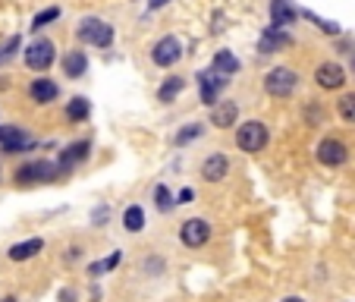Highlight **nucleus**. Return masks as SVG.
<instances>
[{
    "label": "nucleus",
    "mask_w": 355,
    "mask_h": 302,
    "mask_svg": "<svg viewBox=\"0 0 355 302\" xmlns=\"http://www.w3.org/2000/svg\"><path fill=\"white\" fill-rule=\"evenodd\" d=\"M88 110H92V108H88L85 98H73V101H69V108H67V117H69V120H85Z\"/></svg>",
    "instance_id": "5701e85b"
},
{
    "label": "nucleus",
    "mask_w": 355,
    "mask_h": 302,
    "mask_svg": "<svg viewBox=\"0 0 355 302\" xmlns=\"http://www.w3.org/2000/svg\"><path fill=\"white\" fill-rule=\"evenodd\" d=\"M214 69L217 73H223V76H233L236 69H239V60H236L230 51H217V57H214Z\"/></svg>",
    "instance_id": "412c9836"
},
{
    "label": "nucleus",
    "mask_w": 355,
    "mask_h": 302,
    "mask_svg": "<svg viewBox=\"0 0 355 302\" xmlns=\"http://www.w3.org/2000/svg\"><path fill=\"white\" fill-rule=\"evenodd\" d=\"M283 302H305V299H295V296H289V299H283Z\"/></svg>",
    "instance_id": "2f4dec72"
},
{
    "label": "nucleus",
    "mask_w": 355,
    "mask_h": 302,
    "mask_svg": "<svg viewBox=\"0 0 355 302\" xmlns=\"http://www.w3.org/2000/svg\"><path fill=\"white\" fill-rule=\"evenodd\" d=\"M352 69H355V57H352Z\"/></svg>",
    "instance_id": "72a5a7b5"
},
{
    "label": "nucleus",
    "mask_w": 355,
    "mask_h": 302,
    "mask_svg": "<svg viewBox=\"0 0 355 302\" xmlns=\"http://www.w3.org/2000/svg\"><path fill=\"white\" fill-rule=\"evenodd\" d=\"M63 69H67V76H82L88 69V60L82 51H69L67 60H63Z\"/></svg>",
    "instance_id": "aec40b11"
},
{
    "label": "nucleus",
    "mask_w": 355,
    "mask_h": 302,
    "mask_svg": "<svg viewBox=\"0 0 355 302\" xmlns=\"http://www.w3.org/2000/svg\"><path fill=\"white\" fill-rule=\"evenodd\" d=\"M346 158H349V151L340 139H324L318 145V161L327 164V167H340V164H346Z\"/></svg>",
    "instance_id": "6e6552de"
},
{
    "label": "nucleus",
    "mask_w": 355,
    "mask_h": 302,
    "mask_svg": "<svg viewBox=\"0 0 355 302\" xmlns=\"http://www.w3.org/2000/svg\"><path fill=\"white\" fill-rule=\"evenodd\" d=\"M44 249V242L41 240H26V242H16L13 249H10V258L13 262H26V258H32L35 252H41Z\"/></svg>",
    "instance_id": "a211bd4d"
},
{
    "label": "nucleus",
    "mask_w": 355,
    "mask_h": 302,
    "mask_svg": "<svg viewBox=\"0 0 355 302\" xmlns=\"http://www.w3.org/2000/svg\"><path fill=\"white\" fill-rule=\"evenodd\" d=\"M164 3H170V0H148V7H151V10H157V7H164Z\"/></svg>",
    "instance_id": "c756f323"
},
{
    "label": "nucleus",
    "mask_w": 355,
    "mask_h": 302,
    "mask_svg": "<svg viewBox=\"0 0 355 302\" xmlns=\"http://www.w3.org/2000/svg\"><path fill=\"white\" fill-rule=\"evenodd\" d=\"M295 82H299V76H295L289 67H277L264 76V88H268V94H274V98H286V94H293Z\"/></svg>",
    "instance_id": "20e7f679"
},
{
    "label": "nucleus",
    "mask_w": 355,
    "mask_h": 302,
    "mask_svg": "<svg viewBox=\"0 0 355 302\" xmlns=\"http://www.w3.org/2000/svg\"><path fill=\"white\" fill-rule=\"evenodd\" d=\"M289 41H293V38H289V35L283 32V28H277V26H274V28H268V32L261 35V54H274V51L286 47Z\"/></svg>",
    "instance_id": "dca6fc26"
},
{
    "label": "nucleus",
    "mask_w": 355,
    "mask_h": 302,
    "mask_svg": "<svg viewBox=\"0 0 355 302\" xmlns=\"http://www.w3.org/2000/svg\"><path fill=\"white\" fill-rule=\"evenodd\" d=\"M180 236H182V242H186V246L198 249V246H205V242L211 240V224H208V221H201V217H192V221L182 224Z\"/></svg>",
    "instance_id": "0eeeda50"
},
{
    "label": "nucleus",
    "mask_w": 355,
    "mask_h": 302,
    "mask_svg": "<svg viewBox=\"0 0 355 302\" xmlns=\"http://www.w3.org/2000/svg\"><path fill=\"white\" fill-rule=\"evenodd\" d=\"M182 85H186V82H182L180 76H170V79L161 85V92H157V98H161V101H173L176 94L182 92Z\"/></svg>",
    "instance_id": "4be33fe9"
},
{
    "label": "nucleus",
    "mask_w": 355,
    "mask_h": 302,
    "mask_svg": "<svg viewBox=\"0 0 355 302\" xmlns=\"http://www.w3.org/2000/svg\"><path fill=\"white\" fill-rule=\"evenodd\" d=\"M79 38L94 47H110L114 44V28L104 19H98V16H88V19L79 22Z\"/></svg>",
    "instance_id": "f257e3e1"
},
{
    "label": "nucleus",
    "mask_w": 355,
    "mask_h": 302,
    "mask_svg": "<svg viewBox=\"0 0 355 302\" xmlns=\"http://www.w3.org/2000/svg\"><path fill=\"white\" fill-rule=\"evenodd\" d=\"M227 170H230V161L223 155H211L208 161L201 164V176L208 183H220L223 176H227Z\"/></svg>",
    "instance_id": "ddd939ff"
},
{
    "label": "nucleus",
    "mask_w": 355,
    "mask_h": 302,
    "mask_svg": "<svg viewBox=\"0 0 355 302\" xmlns=\"http://www.w3.org/2000/svg\"><path fill=\"white\" fill-rule=\"evenodd\" d=\"M57 16H60V10H57V7H51V10H41V13L32 19V28H44L47 22H54Z\"/></svg>",
    "instance_id": "393cba45"
},
{
    "label": "nucleus",
    "mask_w": 355,
    "mask_h": 302,
    "mask_svg": "<svg viewBox=\"0 0 355 302\" xmlns=\"http://www.w3.org/2000/svg\"><path fill=\"white\" fill-rule=\"evenodd\" d=\"M180 57H182V44H180V38H173V35L161 38L155 47H151V60H155L157 67H173Z\"/></svg>",
    "instance_id": "423d86ee"
},
{
    "label": "nucleus",
    "mask_w": 355,
    "mask_h": 302,
    "mask_svg": "<svg viewBox=\"0 0 355 302\" xmlns=\"http://www.w3.org/2000/svg\"><path fill=\"white\" fill-rule=\"evenodd\" d=\"M227 79H230V76L217 73V69H205V73H198V92H201V101L214 108V104H217V94H220V88H223V85H227Z\"/></svg>",
    "instance_id": "39448f33"
},
{
    "label": "nucleus",
    "mask_w": 355,
    "mask_h": 302,
    "mask_svg": "<svg viewBox=\"0 0 355 302\" xmlns=\"http://www.w3.org/2000/svg\"><path fill=\"white\" fill-rule=\"evenodd\" d=\"M51 176H57V167L54 164H47V161H32L26 164V167H19V174H16V180L26 186V183H44L51 180Z\"/></svg>",
    "instance_id": "1a4fd4ad"
},
{
    "label": "nucleus",
    "mask_w": 355,
    "mask_h": 302,
    "mask_svg": "<svg viewBox=\"0 0 355 302\" xmlns=\"http://www.w3.org/2000/svg\"><path fill=\"white\" fill-rule=\"evenodd\" d=\"M340 117L346 123H355V94H346V98H340Z\"/></svg>",
    "instance_id": "b1692460"
},
{
    "label": "nucleus",
    "mask_w": 355,
    "mask_h": 302,
    "mask_svg": "<svg viewBox=\"0 0 355 302\" xmlns=\"http://www.w3.org/2000/svg\"><path fill=\"white\" fill-rule=\"evenodd\" d=\"M295 16H299V10H295L289 0H274V3H270V19H274L277 28H286Z\"/></svg>",
    "instance_id": "4468645a"
},
{
    "label": "nucleus",
    "mask_w": 355,
    "mask_h": 302,
    "mask_svg": "<svg viewBox=\"0 0 355 302\" xmlns=\"http://www.w3.org/2000/svg\"><path fill=\"white\" fill-rule=\"evenodd\" d=\"M123 227H126L129 233H139V230L145 227V211H141L139 205L126 208V211H123Z\"/></svg>",
    "instance_id": "6ab92c4d"
},
{
    "label": "nucleus",
    "mask_w": 355,
    "mask_h": 302,
    "mask_svg": "<svg viewBox=\"0 0 355 302\" xmlns=\"http://www.w3.org/2000/svg\"><path fill=\"white\" fill-rule=\"evenodd\" d=\"M88 148H92L88 142H73V145L63 151V155H60V170H63V174H67V170H73L79 161H85V158H88Z\"/></svg>",
    "instance_id": "2eb2a0df"
},
{
    "label": "nucleus",
    "mask_w": 355,
    "mask_h": 302,
    "mask_svg": "<svg viewBox=\"0 0 355 302\" xmlns=\"http://www.w3.org/2000/svg\"><path fill=\"white\" fill-rule=\"evenodd\" d=\"M195 135H201V126H186L180 135H176V145H186V142H192Z\"/></svg>",
    "instance_id": "bb28decb"
},
{
    "label": "nucleus",
    "mask_w": 355,
    "mask_h": 302,
    "mask_svg": "<svg viewBox=\"0 0 355 302\" xmlns=\"http://www.w3.org/2000/svg\"><path fill=\"white\" fill-rule=\"evenodd\" d=\"M0 145H3V151L13 155V151H26V148L32 145V139L16 126H0Z\"/></svg>",
    "instance_id": "9d476101"
},
{
    "label": "nucleus",
    "mask_w": 355,
    "mask_h": 302,
    "mask_svg": "<svg viewBox=\"0 0 355 302\" xmlns=\"http://www.w3.org/2000/svg\"><path fill=\"white\" fill-rule=\"evenodd\" d=\"M315 79H318V85L330 92V88H340L343 82H346V73H343V67H336V63H321Z\"/></svg>",
    "instance_id": "9b49d317"
},
{
    "label": "nucleus",
    "mask_w": 355,
    "mask_h": 302,
    "mask_svg": "<svg viewBox=\"0 0 355 302\" xmlns=\"http://www.w3.org/2000/svg\"><path fill=\"white\" fill-rule=\"evenodd\" d=\"M180 201H192V189H182V192H180Z\"/></svg>",
    "instance_id": "7c9ffc66"
},
{
    "label": "nucleus",
    "mask_w": 355,
    "mask_h": 302,
    "mask_svg": "<svg viewBox=\"0 0 355 302\" xmlns=\"http://www.w3.org/2000/svg\"><path fill=\"white\" fill-rule=\"evenodd\" d=\"M155 199H157V208H161V211H170V208H173V199H170L167 186H157V189H155Z\"/></svg>",
    "instance_id": "a878e982"
},
{
    "label": "nucleus",
    "mask_w": 355,
    "mask_h": 302,
    "mask_svg": "<svg viewBox=\"0 0 355 302\" xmlns=\"http://www.w3.org/2000/svg\"><path fill=\"white\" fill-rule=\"evenodd\" d=\"M16 47H19V38H16V35H13V38H10V41H7V44L0 47V60H7V57H10V54H13Z\"/></svg>",
    "instance_id": "c85d7f7f"
},
{
    "label": "nucleus",
    "mask_w": 355,
    "mask_h": 302,
    "mask_svg": "<svg viewBox=\"0 0 355 302\" xmlns=\"http://www.w3.org/2000/svg\"><path fill=\"white\" fill-rule=\"evenodd\" d=\"M236 145L242 148V151H248V155H255V151H261L264 145H268V126L258 120H248L239 126V133H236Z\"/></svg>",
    "instance_id": "f03ea898"
},
{
    "label": "nucleus",
    "mask_w": 355,
    "mask_h": 302,
    "mask_svg": "<svg viewBox=\"0 0 355 302\" xmlns=\"http://www.w3.org/2000/svg\"><path fill=\"white\" fill-rule=\"evenodd\" d=\"M0 302H16V299H13V296H7V299H0Z\"/></svg>",
    "instance_id": "473e14b6"
},
{
    "label": "nucleus",
    "mask_w": 355,
    "mask_h": 302,
    "mask_svg": "<svg viewBox=\"0 0 355 302\" xmlns=\"http://www.w3.org/2000/svg\"><path fill=\"white\" fill-rule=\"evenodd\" d=\"M28 94H32V101H38V104H47V101L57 98V85L51 79H35L32 85H28Z\"/></svg>",
    "instance_id": "f3484780"
},
{
    "label": "nucleus",
    "mask_w": 355,
    "mask_h": 302,
    "mask_svg": "<svg viewBox=\"0 0 355 302\" xmlns=\"http://www.w3.org/2000/svg\"><path fill=\"white\" fill-rule=\"evenodd\" d=\"M236 117H239V108H236L233 101H217L214 110H211V123H214V126H223V129L233 126Z\"/></svg>",
    "instance_id": "f8f14e48"
},
{
    "label": "nucleus",
    "mask_w": 355,
    "mask_h": 302,
    "mask_svg": "<svg viewBox=\"0 0 355 302\" xmlns=\"http://www.w3.org/2000/svg\"><path fill=\"white\" fill-rule=\"evenodd\" d=\"M54 57H57V47H54V41L51 38H35L32 44L26 47V67L28 69H47L51 63H54Z\"/></svg>",
    "instance_id": "7ed1b4c3"
},
{
    "label": "nucleus",
    "mask_w": 355,
    "mask_h": 302,
    "mask_svg": "<svg viewBox=\"0 0 355 302\" xmlns=\"http://www.w3.org/2000/svg\"><path fill=\"white\" fill-rule=\"evenodd\" d=\"M116 262H120V252H114V255H110L107 262H98V265H92V274H101V271H110Z\"/></svg>",
    "instance_id": "cd10ccee"
}]
</instances>
